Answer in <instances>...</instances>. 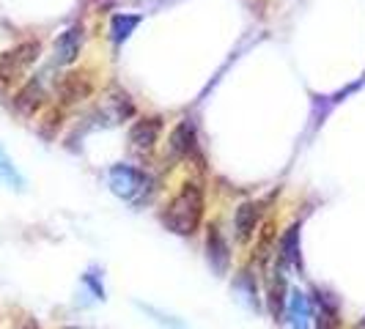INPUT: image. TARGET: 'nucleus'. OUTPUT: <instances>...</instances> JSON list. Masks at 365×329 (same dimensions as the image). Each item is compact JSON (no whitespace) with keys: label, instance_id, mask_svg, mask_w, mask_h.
Listing matches in <instances>:
<instances>
[{"label":"nucleus","instance_id":"nucleus-1","mask_svg":"<svg viewBox=\"0 0 365 329\" xmlns=\"http://www.w3.org/2000/svg\"><path fill=\"white\" fill-rule=\"evenodd\" d=\"M203 217V195L195 184H184L182 192L168 203V209L163 212V222L168 225V231L179 234V236H192L201 225Z\"/></svg>","mask_w":365,"mask_h":329},{"label":"nucleus","instance_id":"nucleus-2","mask_svg":"<svg viewBox=\"0 0 365 329\" xmlns=\"http://www.w3.org/2000/svg\"><path fill=\"white\" fill-rule=\"evenodd\" d=\"M110 189L124 201L140 203L151 192V176L143 170H135L129 164H113L110 167Z\"/></svg>","mask_w":365,"mask_h":329},{"label":"nucleus","instance_id":"nucleus-3","mask_svg":"<svg viewBox=\"0 0 365 329\" xmlns=\"http://www.w3.org/2000/svg\"><path fill=\"white\" fill-rule=\"evenodd\" d=\"M38 58V44L36 41H25L14 50L0 55V85H9L11 80H17L34 61Z\"/></svg>","mask_w":365,"mask_h":329},{"label":"nucleus","instance_id":"nucleus-4","mask_svg":"<svg viewBox=\"0 0 365 329\" xmlns=\"http://www.w3.org/2000/svg\"><path fill=\"white\" fill-rule=\"evenodd\" d=\"M160 132H163L160 118H140V121H135V127L129 129V143L135 151H151L160 140Z\"/></svg>","mask_w":365,"mask_h":329},{"label":"nucleus","instance_id":"nucleus-5","mask_svg":"<svg viewBox=\"0 0 365 329\" xmlns=\"http://www.w3.org/2000/svg\"><path fill=\"white\" fill-rule=\"evenodd\" d=\"M80 47H83V28H80V25H72L69 31H63L61 36L55 38V63L69 66L72 61H77Z\"/></svg>","mask_w":365,"mask_h":329},{"label":"nucleus","instance_id":"nucleus-6","mask_svg":"<svg viewBox=\"0 0 365 329\" xmlns=\"http://www.w3.org/2000/svg\"><path fill=\"white\" fill-rule=\"evenodd\" d=\"M170 151L176 157H192L198 151V135H195V124L190 118H184L182 124L170 132Z\"/></svg>","mask_w":365,"mask_h":329},{"label":"nucleus","instance_id":"nucleus-7","mask_svg":"<svg viewBox=\"0 0 365 329\" xmlns=\"http://www.w3.org/2000/svg\"><path fill=\"white\" fill-rule=\"evenodd\" d=\"M206 253H209V263H212V269L217 274H225L228 272V244H225V239L220 234L217 225H212L209 228V236H206Z\"/></svg>","mask_w":365,"mask_h":329},{"label":"nucleus","instance_id":"nucleus-8","mask_svg":"<svg viewBox=\"0 0 365 329\" xmlns=\"http://www.w3.org/2000/svg\"><path fill=\"white\" fill-rule=\"evenodd\" d=\"M44 99H47V93H44V85L38 83V80H31V83H25L19 93L14 96V108L22 113V115H34L41 105H44Z\"/></svg>","mask_w":365,"mask_h":329},{"label":"nucleus","instance_id":"nucleus-9","mask_svg":"<svg viewBox=\"0 0 365 329\" xmlns=\"http://www.w3.org/2000/svg\"><path fill=\"white\" fill-rule=\"evenodd\" d=\"M258 217H261V206L253 201H245L234 214V225H237L239 241H250V236L256 234Z\"/></svg>","mask_w":365,"mask_h":329},{"label":"nucleus","instance_id":"nucleus-10","mask_svg":"<svg viewBox=\"0 0 365 329\" xmlns=\"http://www.w3.org/2000/svg\"><path fill=\"white\" fill-rule=\"evenodd\" d=\"M58 96L63 99V102H77V99H86L88 93H91V83L86 80V77H80V74H66L61 83H58Z\"/></svg>","mask_w":365,"mask_h":329},{"label":"nucleus","instance_id":"nucleus-11","mask_svg":"<svg viewBox=\"0 0 365 329\" xmlns=\"http://www.w3.org/2000/svg\"><path fill=\"white\" fill-rule=\"evenodd\" d=\"M289 327L292 329H311V305L308 296L299 291L292 293V305H289Z\"/></svg>","mask_w":365,"mask_h":329},{"label":"nucleus","instance_id":"nucleus-12","mask_svg":"<svg viewBox=\"0 0 365 329\" xmlns=\"http://www.w3.org/2000/svg\"><path fill=\"white\" fill-rule=\"evenodd\" d=\"M140 25V17L138 14H115V17L110 19V38L115 41V44H121L124 38L132 36V31Z\"/></svg>","mask_w":365,"mask_h":329},{"label":"nucleus","instance_id":"nucleus-13","mask_svg":"<svg viewBox=\"0 0 365 329\" xmlns=\"http://www.w3.org/2000/svg\"><path fill=\"white\" fill-rule=\"evenodd\" d=\"M0 184H6L11 189H25L22 173L17 170V164L11 162V157L3 151V146H0Z\"/></svg>","mask_w":365,"mask_h":329},{"label":"nucleus","instance_id":"nucleus-14","mask_svg":"<svg viewBox=\"0 0 365 329\" xmlns=\"http://www.w3.org/2000/svg\"><path fill=\"white\" fill-rule=\"evenodd\" d=\"M280 258L286 263H299V228L294 225L286 231V236L280 239Z\"/></svg>","mask_w":365,"mask_h":329},{"label":"nucleus","instance_id":"nucleus-15","mask_svg":"<svg viewBox=\"0 0 365 329\" xmlns=\"http://www.w3.org/2000/svg\"><path fill=\"white\" fill-rule=\"evenodd\" d=\"M283 293H286V283H283V277L277 274V280H272V286H269V310H272V315H280L283 308H286Z\"/></svg>","mask_w":365,"mask_h":329},{"label":"nucleus","instance_id":"nucleus-16","mask_svg":"<svg viewBox=\"0 0 365 329\" xmlns=\"http://www.w3.org/2000/svg\"><path fill=\"white\" fill-rule=\"evenodd\" d=\"M22 329H38V327H36V324H34V321H28V324H25V327H22Z\"/></svg>","mask_w":365,"mask_h":329},{"label":"nucleus","instance_id":"nucleus-17","mask_svg":"<svg viewBox=\"0 0 365 329\" xmlns=\"http://www.w3.org/2000/svg\"><path fill=\"white\" fill-rule=\"evenodd\" d=\"M66 329H80V327H66Z\"/></svg>","mask_w":365,"mask_h":329}]
</instances>
